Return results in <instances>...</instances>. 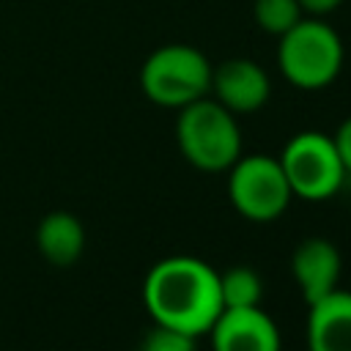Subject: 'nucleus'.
Returning a JSON list of instances; mask_svg holds the SVG:
<instances>
[{"label": "nucleus", "instance_id": "1", "mask_svg": "<svg viewBox=\"0 0 351 351\" xmlns=\"http://www.w3.org/2000/svg\"><path fill=\"white\" fill-rule=\"evenodd\" d=\"M143 304L154 324L206 335L222 313L219 271L192 255L165 258L143 280Z\"/></svg>", "mask_w": 351, "mask_h": 351}, {"label": "nucleus", "instance_id": "2", "mask_svg": "<svg viewBox=\"0 0 351 351\" xmlns=\"http://www.w3.org/2000/svg\"><path fill=\"white\" fill-rule=\"evenodd\" d=\"M343 60V38L324 16H302L291 30L277 36V69L299 90L332 85Z\"/></svg>", "mask_w": 351, "mask_h": 351}, {"label": "nucleus", "instance_id": "3", "mask_svg": "<svg viewBox=\"0 0 351 351\" xmlns=\"http://www.w3.org/2000/svg\"><path fill=\"white\" fill-rule=\"evenodd\" d=\"M176 143L184 159L206 173L228 170L241 156V129L217 99H197L178 110Z\"/></svg>", "mask_w": 351, "mask_h": 351}, {"label": "nucleus", "instance_id": "4", "mask_svg": "<svg viewBox=\"0 0 351 351\" xmlns=\"http://www.w3.org/2000/svg\"><path fill=\"white\" fill-rule=\"evenodd\" d=\"M211 63L192 44L156 47L140 66V88L148 101L170 110H181L189 101L208 96Z\"/></svg>", "mask_w": 351, "mask_h": 351}, {"label": "nucleus", "instance_id": "5", "mask_svg": "<svg viewBox=\"0 0 351 351\" xmlns=\"http://www.w3.org/2000/svg\"><path fill=\"white\" fill-rule=\"evenodd\" d=\"M277 159L293 197L326 200L346 181V167L340 162L335 140L315 129L293 134Z\"/></svg>", "mask_w": 351, "mask_h": 351}, {"label": "nucleus", "instance_id": "6", "mask_svg": "<svg viewBox=\"0 0 351 351\" xmlns=\"http://www.w3.org/2000/svg\"><path fill=\"white\" fill-rule=\"evenodd\" d=\"M228 176V197L233 208L250 222H271L291 203V186L280 167V159L266 154L239 156Z\"/></svg>", "mask_w": 351, "mask_h": 351}, {"label": "nucleus", "instance_id": "7", "mask_svg": "<svg viewBox=\"0 0 351 351\" xmlns=\"http://www.w3.org/2000/svg\"><path fill=\"white\" fill-rule=\"evenodd\" d=\"M208 93L233 115H250L269 101L271 82L261 63L250 58H228L211 69Z\"/></svg>", "mask_w": 351, "mask_h": 351}, {"label": "nucleus", "instance_id": "8", "mask_svg": "<svg viewBox=\"0 0 351 351\" xmlns=\"http://www.w3.org/2000/svg\"><path fill=\"white\" fill-rule=\"evenodd\" d=\"M206 335L211 337L214 351H280L282 348L277 324L261 307L222 310Z\"/></svg>", "mask_w": 351, "mask_h": 351}, {"label": "nucleus", "instance_id": "9", "mask_svg": "<svg viewBox=\"0 0 351 351\" xmlns=\"http://www.w3.org/2000/svg\"><path fill=\"white\" fill-rule=\"evenodd\" d=\"M340 252L324 236H307L296 244L291 255V274L299 285V293L307 304L332 293L340 282Z\"/></svg>", "mask_w": 351, "mask_h": 351}, {"label": "nucleus", "instance_id": "10", "mask_svg": "<svg viewBox=\"0 0 351 351\" xmlns=\"http://www.w3.org/2000/svg\"><path fill=\"white\" fill-rule=\"evenodd\" d=\"M307 351H351V291L335 288L307 304Z\"/></svg>", "mask_w": 351, "mask_h": 351}, {"label": "nucleus", "instance_id": "11", "mask_svg": "<svg viewBox=\"0 0 351 351\" xmlns=\"http://www.w3.org/2000/svg\"><path fill=\"white\" fill-rule=\"evenodd\" d=\"M36 247L52 266H71L85 250V228L71 211H49L36 228Z\"/></svg>", "mask_w": 351, "mask_h": 351}, {"label": "nucleus", "instance_id": "12", "mask_svg": "<svg viewBox=\"0 0 351 351\" xmlns=\"http://www.w3.org/2000/svg\"><path fill=\"white\" fill-rule=\"evenodd\" d=\"M263 299V280L252 266H230L219 274V302L222 310L239 307H261Z\"/></svg>", "mask_w": 351, "mask_h": 351}, {"label": "nucleus", "instance_id": "13", "mask_svg": "<svg viewBox=\"0 0 351 351\" xmlns=\"http://www.w3.org/2000/svg\"><path fill=\"white\" fill-rule=\"evenodd\" d=\"M304 16L299 0H255L252 3V19L263 33L282 36Z\"/></svg>", "mask_w": 351, "mask_h": 351}, {"label": "nucleus", "instance_id": "14", "mask_svg": "<svg viewBox=\"0 0 351 351\" xmlns=\"http://www.w3.org/2000/svg\"><path fill=\"white\" fill-rule=\"evenodd\" d=\"M195 335L189 332H181V329H173V326H165V324H154L143 343H140V351H195Z\"/></svg>", "mask_w": 351, "mask_h": 351}, {"label": "nucleus", "instance_id": "15", "mask_svg": "<svg viewBox=\"0 0 351 351\" xmlns=\"http://www.w3.org/2000/svg\"><path fill=\"white\" fill-rule=\"evenodd\" d=\"M332 140H335V148H337L340 162L346 167V176H351V115L337 126V132L332 134Z\"/></svg>", "mask_w": 351, "mask_h": 351}, {"label": "nucleus", "instance_id": "16", "mask_svg": "<svg viewBox=\"0 0 351 351\" xmlns=\"http://www.w3.org/2000/svg\"><path fill=\"white\" fill-rule=\"evenodd\" d=\"M340 3H343V0H299L304 16H324V19H326L332 11H337Z\"/></svg>", "mask_w": 351, "mask_h": 351}]
</instances>
